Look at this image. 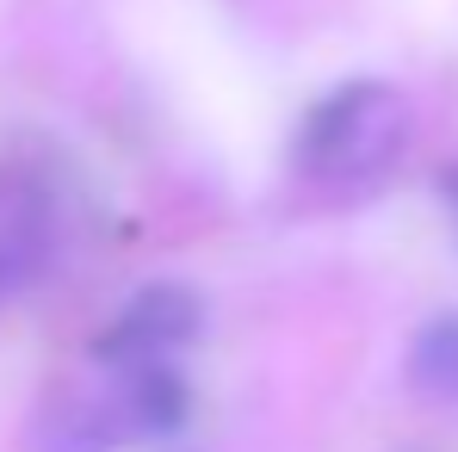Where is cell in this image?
<instances>
[{
	"label": "cell",
	"mask_w": 458,
	"mask_h": 452,
	"mask_svg": "<svg viewBox=\"0 0 458 452\" xmlns=\"http://www.w3.org/2000/svg\"><path fill=\"white\" fill-rule=\"evenodd\" d=\"M186 403L192 397L180 366H87L38 397V409L25 415V452H124L143 440H167L186 422Z\"/></svg>",
	"instance_id": "obj_1"
},
{
	"label": "cell",
	"mask_w": 458,
	"mask_h": 452,
	"mask_svg": "<svg viewBox=\"0 0 458 452\" xmlns=\"http://www.w3.org/2000/svg\"><path fill=\"white\" fill-rule=\"evenodd\" d=\"M440 205L453 211V224H458V161H446V167H440Z\"/></svg>",
	"instance_id": "obj_6"
},
{
	"label": "cell",
	"mask_w": 458,
	"mask_h": 452,
	"mask_svg": "<svg viewBox=\"0 0 458 452\" xmlns=\"http://www.w3.org/2000/svg\"><path fill=\"white\" fill-rule=\"evenodd\" d=\"M205 328V303L180 279H155L131 303L99 328L93 341V366H118V372H149V366H174Z\"/></svg>",
	"instance_id": "obj_3"
},
{
	"label": "cell",
	"mask_w": 458,
	"mask_h": 452,
	"mask_svg": "<svg viewBox=\"0 0 458 452\" xmlns=\"http://www.w3.org/2000/svg\"><path fill=\"white\" fill-rule=\"evenodd\" d=\"M415 137V106L390 81H341L298 124L292 167L316 192H372Z\"/></svg>",
	"instance_id": "obj_2"
},
{
	"label": "cell",
	"mask_w": 458,
	"mask_h": 452,
	"mask_svg": "<svg viewBox=\"0 0 458 452\" xmlns=\"http://www.w3.org/2000/svg\"><path fill=\"white\" fill-rule=\"evenodd\" d=\"M409 390L421 403H440V409H458V310L446 316H428L409 341Z\"/></svg>",
	"instance_id": "obj_5"
},
{
	"label": "cell",
	"mask_w": 458,
	"mask_h": 452,
	"mask_svg": "<svg viewBox=\"0 0 458 452\" xmlns=\"http://www.w3.org/2000/svg\"><path fill=\"white\" fill-rule=\"evenodd\" d=\"M44 254H50V192L31 174L0 167V303L31 286Z\"/></svg>",
	"instance_id": "obj_4"
}]
</instances>
